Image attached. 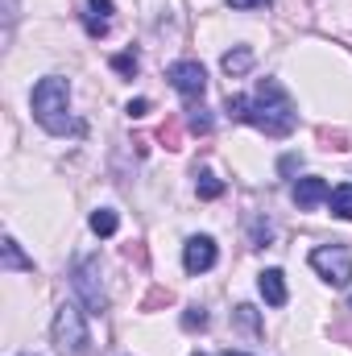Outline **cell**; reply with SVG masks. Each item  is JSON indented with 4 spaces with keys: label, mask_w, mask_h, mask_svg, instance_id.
<instances>
[{
    "label": "cell",
    "mask_w": 352,
    "mask_h": 356,
    "mask_svg": "<svg viewBox=\"0 0 352 356\" xmlns=\"http://www.w3.org/2000/svg\"><path fill=\"white\" fill-rule=\"evenodd\" d=\"M224 112L241 124H253L262 129L265 137H286L294 133L298 124V112H294V99L286 95V88L278 79H257L253 95H228L224 99Z\"/></svg>",
    "instance_id": "obj_1"
},
{
    "label": "cell",
    "mask_w": 352,
    "mask_h": 356,
    "mask_svg": "<svg viewBox=\"0 0 352 356\" xmlns=\"http://www.w3.org/2000/svg\"><path fill=\"white\" fill-rule=\"evenodd\" d=\"M33 120L46 129V133H54V137H67V133H83V124L71 116V83L63 79V75H46L38 88H33Z\"/></svg>",
    "instance_id": "obj_2"
},
{
    "label": "cell",
    "mask_w": 352,
    "mask_h": 356,
    "mask_svg": "<svg viewBox=\"0 0 352 356\" xmlns=\"http://www.w3.org/2000/svg\"><path fill=\"white\" fill-rule=\"evenodd\" d=\"M50 336H54V348H58L63 356H88L91 353L88 311L75 307V302H63V307L54 311V327H50Z\"/></svg>",
    "instance_id": "obj_3"
},
{
    "label": "cell",
    "mask_w": 352,
    "mask_h": 356,
    "mask_svg": "<svg viewBox=\"0 0 352 356\" xmlns=\"http://www.w3.org/2000/svg\"><path fill=\"white\" fill-rule=\"evenodd\" d=\"M71 290L83 302L88 315H104L108 311V290H104V273H99V257H79L71 266Z\"/></svg>",
    "instance_id": "obj_4"
},
{
    "label": "cell",
    "mask_w": 352,
    "mask_h": 356,
    "mask_svg": "<svg viewBox=\"0 0 352 356\" xmlns=\"http://www.w3.org/2000/svg\"><path fill=\"white\" fill-rule=\"evenodd\" d=\"M311 269L323 277V282H332V286H349L352 282V249L344 245H319L315 253H311Z\"/></svg>",
    "instance_id": "obj_5"
},
{
    "label": "cell",
    "mask_w": 352,
    "mask_h": 356,
    "mask_svg": "<svg viewBox=\"0 0 352 356\" xmlns=\"http://www.w3.org/2000/svg\"><path fill=\"white\" fill-rule=\"evenodd\" d=\"M166 79H170V88H175L186 104H203V91H207V71H203V63L178 58V63L166 67Z\"/></svg>",
    "instance_id": "obj_6"
},
{
    "label": "cell",
    "mask_w": 352,
    "mask_h": 356,
    "mask_svg": "<svg viewBox=\"0 0 352 356\" xmlns=\"http://www.w3.org/2000/svg\"><path fill=\"white\" fill-rule=\"evenodd\" d=\"M216 261H220V249H216L211 236H191L182 245V269L186 273H207Z\"/></svg>",
    "instance_id": "obj_7"
},
{
    "label": "cell",
    "mask_w": 352,
    "mask_h": 356,
    "mask_svg": "<svg viewBox=\"0 0 352 356\" xmlns=\"http://www.w3.org/2000/svg\"><path fill=\"white\" fill-rule=\"evenodd\" d=\"M290 199H294L298 211H311V207H319L323 199H332V186H328L323 178H298L294 191H290Z\"/></svg>",
    "instance_id": "obj_8"
},
{
    "label": "cell",
    "mask_w": 352,
    "mask_h": 356,
    "mask_svg": "<svg viewBox=\"0 0 352 356\" xmlns=\"http://www.w3.org/2000/svg\"><path fill=\"white\" fill-rule=\"evenodd\" d=\"M83 29H88V38H104L112 29V0H88Z\"/></svg>",
    "instance_id": "obj_9"
},
{
    "label": "cell",
    "mask_w": 352,
    "mask_h": 356,
    "mask_svg": "<svg viewBox=\"0 0 352 356\" xmlns=\"http://www.w3.org/2000/svg\"><path fill=\"white\" fill-rule=\"evenodd\" d=\"M257 290H262V298L269 307H286V273L282 269H265L262 277H257Z\"/></svg>",
    "instance_id": "obj_10"
},
{
    "label": "cell",
    "mask_w": 352,
    "mask_h": 356,
    "mask_svg": "<svg viewBox=\"0 0 352 356\" xmlns=\"http://www.w3.org/2000/svg\"><path fill=\"white\" fill-rule=\"evenodd\" d=\"M0 266H4V273H33V257H25L21 245H17L13 236H4V245H0Z\"/></svg>",
    "instance_id": "obj_11"
},
{
    "label": "cell",
    "mask_w": 352,
    "mask_h": 356,
    "mask_svg": "<svg viewBox=\"0 0 352 356\" xmlns=\"http://www.w3.org/2000/svg\"><path fill=\"white\" fill-rule=\"evenodd\" d=\"M220 67H224V75H228V79H241V75H249V71H253V50H249V46H232V50L220 58Z\"/></svg>",
    "instance_id": "obj_12"
},
{
    "label": "cell",
    "mask_w": 352,
    "mask_h": 356,
    "mask_svg": "<svg viewBox=\"0 0 352 356\" xmlns=\"http://www.w3.org/2000/svg\"><path fill=\"white\" fill-rule=\"evenodd\" d=\"M91 232L95 236H116V228H120V216L112 211V207H99V211H91Z\"/></svg>",
    "instance_id": "obj_13"
},
{
    "label": "cell",
    "mask_w": 352,
    "mask_h": 356,
    "mask_svg": "<svg viewBox=\"0 0 352 356\" xmlns=\"http://www.w3.org/2000/svg\"><path fill=\"white\" fill-rule=\"evenodd\" d=\"M195 191H199V199H220L224 195V182L211 175V170H195Z\"/></svg>",
    "instance_id": "obj_14"
},
{
    "label": "cell",
    "mask_w": 352,
    "mask_h": 356,
    "mask_svg": "<svg viewBox=\"0 0 352 356\" xmlns=\"http://www.w3.org/2000/svg\"><path fill=\"white\" fill-rule=\"evenodd\" d=\"M328 203H332V216H340V220H352V186H336Z\"/></svg>",
    "instance_id": "obj_15"
},
{
    "label": "cell",
    "mask_w": 352,
    "mask_h": 356,
    "mask_svg": "<svg viewBox=\"0 0 352 356\" xmlns=\"http://www.w3.org/2000/svg\"><path fill=\"white\" fill-rule=\"evenodd\" d=\"M186 129H191V133H211V116H207L203 104H191V108H186Z\"/></svg>",
    "instance_id": "obj_16"
},
{
    "label": "cell",
    "mask_w": 352,
    "mask_h": 356,
    "mask_svg": "<svg viewBox=\"0 0 352 356\" xmlns=\"http://www.w3.org/2000/svg\"><path fill=\"white\" fill-rule=\"evenodd\" d=\"M112 71L125 75V79H133L141 71V63H137V54H112Z\"/></svg>",
    "instance_id": "obj_17"
},
{
    "label": "cell",
    "mask_w": 352,
    "mask_h": 356,
    "mask_svg": "<svg viewBox=\"0 0 352 356\" xmlns=\"http://www.w3.org/2000/svg\"><path fill=\"white\" fill-rule=\"evenodd\" d=\"M182 327H186V332H203V327H207V311H203V307H186V311H182Z\"/></svg>",
    "instance_id": "obj_18"
},
{
    "label": "cell",
    "mask_w": 352,
    "mask_h": 356,
    "mask_svg": "<svg viewBox=\"0 0 352 356\" xmlns=\"http://www.w3.org/2000/svg\"><path fill=\"white\" fill-rule=\"evenodd\" d=\"M232 319H237L245 332H262V323H257V311H253V307H237V311H232Z\"/></svg>",
    "instance_id": "obj_19"
},
{
    "label": "cell",
    "mask_w": 352,
    "mask_h": 356,
    "mask_svg": "<svg viewBox=\"0 0 352 356\" xmlns=\"http://www.w3.org/2000/svg\"><path fill=\"white\" fill-rule=\"evenodd\" d=\"M269 232H273L269 224H257V228H253V249H262L265 241H269Z\"/></svg>",
    "instance_id": "obj_20"
},
{
    "label": "cell",
    "mask_w": 352,
    "mask_h": 356,
    "mask_svg": "<svg viewBox=\"0 0 352 356\" xmlns=\"http://www.w3.org/2000/svg\"><path fill=\"white\" fill-rule=\"evenodd\" d=\"M125 112H129V116H145V112H150V99H129Z\"/></svg>",
    "instance_id": "obj_21"
},
{
    "label": "cell",
    "mask_w": 352,
    "mask_h": 356,
    "mask_svg": "<svg viewBox=\"0 0 352 356\" xmlns=\"http://www.w3.org/2000/svg\"><path fill=\"white\" fill-rule=\"evenodd\" d=\"M228 4H232V8H241V13H245V8H265V4H269V0H228Z\"/></svg>",
    "instance_id": "obj_22"
},
{
    "label": "cell",
    "mask_w": 352,
    "mask_h": 356,
    "mask_svg": "<svg viewBox=\"0 0 352 356\" xmlns=\"http://www.w3.org/2000/svg\"><path fill=\"white\" fill-rule=\"evenodd\" d=\"M278 170H282V175H294V170H298V158H294V154H290V158H282V166H278Z\"/></svg>",
    "instance_id": "obj_23"
},
{
    "label": "cell",
    "mask_w": 352,
    "mask_h": 356,
    "mask_svg": "<svg viewBox=\"0 0 352 356\" xmlns=\"http://www.w3.org/2000/svg\"><path fill=\"white\" fill-rule=\"evenodd\" d=\"M220 356H245V353H220Z\"/></svg>",
    "instance_id": "obj_24"
},
{
    "label": "cell",
    "mask_w": 352,
    "mask_h": 356,
    "mask_svg": "<svg viewBox=\"0 0 352 356\" xmlns=\"http://www.w3.org/2000/svg\"><path fill=\"white\" fill-rule=\"evenodd\" d=\"M195 356H199V353H195Z\"/></svg>",
    "instance_id": "obj_25"
}]
</instances>
